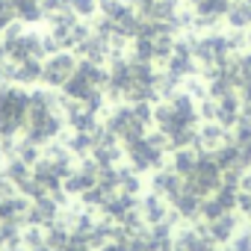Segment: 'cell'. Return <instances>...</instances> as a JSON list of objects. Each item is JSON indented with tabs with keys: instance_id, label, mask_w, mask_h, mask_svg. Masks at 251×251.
<instances>
[{
	"instance_id": "cell-1",
	"label": "cell",
	"mask_w": 251,
	"mask_h": 251,
	"mask_svg": "<svg viewBox=\"0 0 251 251\" xmlns=\"http://www.w3.org/2000/svg\"><path fill=\"white\" fill-rule=\"evenodd\" d=\"M30 115V92L3 83L0 86V139H12L27 127Z\"/></svg>"
},
{
	"instance_id": "cell-2",
	"label": "cell",
	"mask_w": 251,
	"mask_h": 251,
	"mask_svg": "<svg viewBox=\"0 0 251 251\" xmlns=\"http://www.w3.org/2000/svg\"><path fill=\"white\" fill-rule=\"evenodd\" d=\"M127 145V157L133 163L136 172H148V169H160L163 160H166V136L163 133H145L139 139H130V142H124Z\"/></svg>"
},
{
	"instance_id": "cell-3",
	"label": "cell",
	"mask_w": 251,
	"mask_h": 251,
	"mask_svg": "<svg viewBox=\"0 0 251 251\" xmlns=\"http://www.w3.org/2000/svg\"><path fill=\"white\" fill-rule=\"evenodd\" d=\"M183 186H186L189 192H195V195L207 198V195H213V192L222 186V169L216 166V160H213V157L201 154V157H198V163H195V169L183 177Z\"/></svg>"
},
{
	"instance_id": "cell-4",
	"label": "cell",
	"mask_w": 251,
	"mask_h": 251,
	"mask_svg": "<svg viewBox=\"0 0 251 251\" xmlns=\"http://www.w3.org/2000/svg\"><path fill=\"white\" fill-rule=\"evenodd\" d=\"M74 68H77V56L68 50H56L48 56V62H42V83H48L50 89H62L74 74Z\"/></svg>"
},
{
	"instance_id": "cell-5",
	"label": "cell",
	"mask_w": 251,
	"mask_h": 251,
	"mask_svg": "<svg viewBox=\"0 0 251 251\" xmlns=\"http://www.w3.org/2000/svg\"><path fill=\"white\" fill-rule=\"evenodd\" d=\"M59 133H62V118H59L56 112H48V115H33V118H27V142H33V145L53 142Z\"/></svg>"
},
{
	"instance_id": "cell-6",
	"label": "cell",
	"mask_w": 251,
	"mask_h": 251,
	"mask_svg": "<svg viewBox=\"0 0 251 251\" xmlns=\"http://www.w3.org/2000/svg\"><path fill=\"white\" fill-rule=\"evenodd\" d=\"M151 186H154V195H160V198H166V201H172L180 189H183V177L175 172V169H157V175H154V180H151Z\"/></svg>"
},
{
	"instance_id": "cell-7",
	"label": "cell",
	"mask_w": 251,
	"mask_h": 251,
	"mask_svg": "<svg viewBox=\"0 0 251 251\" xmlns=\"http://www.w3.org/2000/svg\"><path fill=\"white\" fill-rule=\"evenodd\" d=\"M27 213H30L27 198H18V195H6V198H0V222H6V225H18V222H27Z\"/></svg>"
},
{
	"instance_id": "cell-8",
	"label": "cell",
	"mask_w": 251,
	"mask_h": 251,
	"mask_svg": "<svg viewBox=\"0 0 251 251\" xmlns=\"http://www.w3.org/2000/svg\"><path fill=\"white\" fill-rule=\"evenodd\" d=\"M68 124L74 127V133H92L98 127V121H95V112L86 109L80 100L68 103Z\"/></svg>"
},
{
	"instance_id": "cell-9",
	"label": "cell",
	"mask_w": 251,
	"mask_h": 251,
	"mask_svg": "<svg viewBox=\"0 0 251 251\" xmlns=\"http://www.w3.org/2000/svg\"><path fill=\"white\" fill-rule=\"evenodd\" d=\"M201 201H204L201 195H195V192H189V189L183 186V189H180V192L169 201V204L175 207V213H177V216L192 219V216H198V213H201Z\"/></svg>"
},
{
	"instance_id": "cell-10",
	"label": "cell",
	"mask_w": 251,
	"mask_h": 251,
	"mask_svg": "<svg viewBox=\"0 0 251 251\" xmlns=\"http://www.w3.org/2000/svg\"><path fill=\"white\" fill-rule=\"evenodd\" d=\"M166 198H160V195H148V198H142V207H139V213H142V222H151V225H163L166 222Z\"/></svg>"
},
{
	"instance_id": "cell-11",
	"label": "cell",
	"mask_w": 251,
	"mask_h": 251,
	"mask_svg": "<svg viewBox=\"0 0 251 251\" xmlns=\"http://www.w3.org/2000/svg\"><path fill=\"white\" fill-rule=\"evenodd\" d=\"M42 80V59H24V62H15V77L12 83H24V86H33Z\"/></svg>"
},
{
	"instance_id": "cell-12",
	"label": "cell",
	"mask_w": 251,
	"mask_h": 251,
	"mask_svg": "<svg viewBox=\"0 0 251 251\" xmlns=\"http://www.w3.org/2000/svg\"><path fill=\"white\" fill-rule=\"evenodd\" d=\"M233 230H236V219H233L230 213H225V216H219V219H210L207 236H210L213 242H225V239L233 236Z\"/></svg>"
},
{
	"instance_id": "cell-13",
	"label": "cell",
	"mask_w": 251,
	"mask_h": 251,
	"mask_svg": "<svg viewBox=\"0 0 251 251\" xmlns=\"http://www.w3.org/2000/svg\"><path fill=\"white\" fill-rule=\"evenodd\" d=\"M56 219V204L45 195V198H39L36 204H30V213H27V222H33V225H48V222H53Z\"/></svg>"
},
{
	"instance_id": "cell-14",
	"label": "cell",
	"mask_w": 251,
	"mask_h": 251,
	"mask_svg": "<svg viewBox=\"0 0 251 251\" xmlns=\"http://www.w3.org/2000/svg\"><path fill=\"white\" fill-rule=\"evenodd\" d=\"M15 18L21 24H36L45 18V9H42V0H15Z\"/></svg>"
},
{
	"instance_id": "cell-15",
	"label": "cell",
	"mask_w": 251,
	"mask_h": 251,
	"mask_svg": "<svg viewBox=\"0 0 251 251\" xmlns=\"http://www.w3.org/2000/svg\"><path fill=\"white\" fill-rule=\"evenodd\" d=\"M198 157H201L198 148H177V151H175V160H172V169H175L180 177H186V175L195 169Z\"/></svg>"
},
{
	"instance_id": "cell-16",
	"label": "cell",
	"mask_w": 251,
	"mask_h": 251,
	"mask_svg": "<svg viewBox=\"0 0 251 251\" xmlns=\"http://www.w3.org/2000/svg\"><path fill=\"white\" fill-rule=\"evenodd\" d=\"M239 109V103H236V95L230 92V95H225V98H216V118L222 121V124H233L236 121V112Z\"/></svg>"
},
{
	"instance_id": "cell-17",
	"label": "cell",
	"mask_w": 251,
	"mask_h": 251,
	"mask_svg": "<svg viewBox=\"0 0 251 251\" xmlns=\"http://www.w3.org/2000/svg\"><path fill=\"white\" fill-rule=\"evenodd\" d=\"M9 183H15V186H21V183H27L33 175H30V166L27 163H21V160H9V166H6V175H3Z\"/></svg>"
},
{
	"instance_id": "cell-18",
	"label": "cell",
	"mask_w": 251,
	"mask_h": 251,
	"mask_svg": "<svg viewBox=\"0 0 251 251\" xmlns=\"http://www.w3.org/2000/svg\"><path fill=\"white\" fill-rule=\"evenodd\" d=\"M68 6H71V12L77 18H92L100 3H98V0H68Z\"/></svg>"
},
{
	"instance_id": "cell-19",
	"label": "cell",
	"mask_w": 251,
	"mask_h": 251,
	"mask_svg": "<svg viewBox=\"0 0 251 251\" xmlns=\"http://www.w3.org/2000/svg\"><path fill=\"white\" fill-rule=\"evenodd\" d=\"M12 21H18L15 18V0H0V36H3V30Z\"/></svg>"
},
{
	"instance_id": "cell-20",
	"label": "cell",
	"mask_w": 251,
	"mask_h": 251,
	"mask_svg": "<svg viewBox=\"0 0 251 251\" xmlns=\"http://www.w3.org/2000/svg\"><path fill=\"white\" fill-rule=\"evenodd\" d=\"M100 251H130V248H127V239H109L106 245H100Z\"/></svg>"
},
{
	"instance_id": "cell-21",
	"label": "cell",
	"mask_w": 251,
	"mask_h": 251,
	"mask_svg": "<svg viewBox=\"0 0 251 251\" xmlns=\"http://www.w3.org/2000/svg\"><path fill=\"white\" fill-rule=\"evenodd\" d=\"M239 74H242V77H248V80H251V53H245V56H242V59H239Z\"/></svg>"
},
{
	"instance_id": "cell-22",
	"label": "cell",
	"mask_w": 251,
	"mask_h": 251,
	"mask_svg": "<svg viewBox=\"0 0 251 251\" xmlns=\"http://www.w3.org/2000/svg\"><path fill=\"white\" fill-rule=\"evenodd\" d=\"M233 251H251V236H239L236 245H233Z\"/></svg>"
},
{
	"instance_id": "cell-23",
	"label": "cell",
	"mask_w": 251,
	"mask_h": 251,
	"mask_svg": "<svg viewBox=\"0 0 251 251\" xmlns=\"http://www.w3.org/2000/svg\"><path fill=\"white\" fill-rule=\"evenodd\" d=\"M242 98H245V103L251 106V83H248V86H242Z\"/></svg>"
},
{
	"instance_id": "cell-24",
	"label": "cell",
	"mask_w": 251,
	"mask_h": 251,
	"mask_svg": "<svg viewBox=\"0 0 251 251\" xmlns=\"http://www.w3.org/2000/svg\"><path fill=\"white\" fill-rule=\"evenodd\" d=\"M0 163H3V148H0Z\"/></svg>"
}]
</instances>
